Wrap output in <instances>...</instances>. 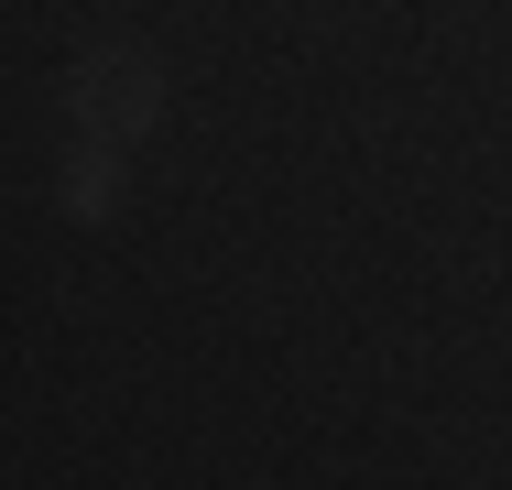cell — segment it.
Returning a JSON list of instances; mask_svg holds the SVG:
<instances>
[{
	"mask_svg": "<svg viewBox=\"0 0 512 490\" xmlns=\"http://www.w3.org/2000/svg\"><path fill=\"white\" fill-rule=\"evenodd\" d=\"M66 207H77V218L109 207V153H77V164H66Z\"/></svg>",
	"mask_w": 512,
	"mask_h": 490,
	"instance_id": "2",
	"label": "cell"
},
{
	"mask_svg": "<svg viewBox=\"0 0 512 490\" xmlns=\"http://www.w3.org/2000/svg\"><path fill=\"white\" fill-rule=\"evenodd\" d=\"M66 109H77L88 131L120 142V131H142V120L164 109V77H153L142 55H88V66H77V88H66Z\"/></svg>",
	"mask_w": 512,
	"mask_h": 490,
	"instance_id": "1",
	"label": "cell"
}]
</instances>
